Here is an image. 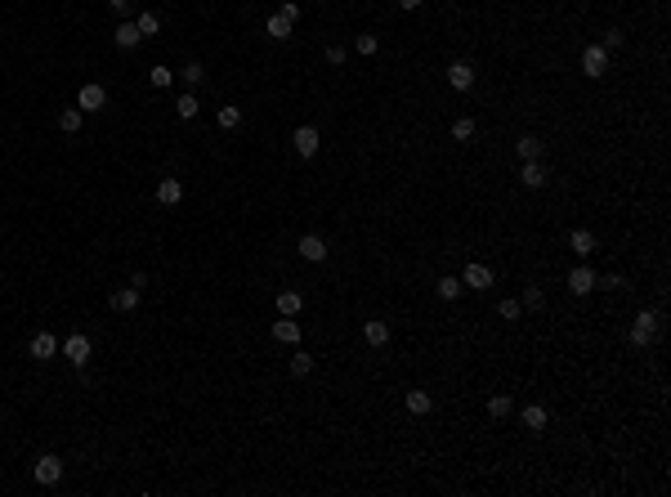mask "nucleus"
<instances>
[{
    "mask_svg": "<svg viewBox=\"0 0 671 497\" xmlns=\"http://www.w3.org/2000/svg\"><path fill=\"white\" fill-rule=\"evenodd\" d=\"M179 77H184L188 86H202V81H206V67H202V63H184V72H179Z\"/></svg>",
    "mask_w": 671,
    "mask_h": 497,
    "instance_id": "72a5a7b5",
    "label": "nucleus"
},
{
    "mask_svg": "<svg viewBox=\"0 0 671 497\" xmlns=\"http://www.w3.org/2000/svg\"><path fill=\"white\" fill-rule=\"evenodd\" d=\"M622 41H627V36H622V27H608V32H604V50H618Z\"/></svg>",
    "mask_w": 671,
    "mask_h": 497,
    "instance_id": "c9c22d12",
    "label": "nucleus"
},
{
    "mask_svg": "<svg viewBox=\"0 0 671 497\" xmlns=\"http://www.w3.org/2000/svg\"><path fill=\"white\" fill-rule=\"evenodd\" d=\"M81 121H85V112H81V108H63V112H58V130L77 135V130H81Z\"/></svg>",
    "mask_w": 671,
    "mask_h": 497,
    "instance_id": "a878e982",
    "label": "nucleus"
},
{
    "mask_svg": "<svg viewBox=\"0 0 671 497\" xmlns=\"http://www.w3.org/2000/svg\"><path fill=\"white\" fill-rule=\"evenodd\" d=\"M327 63L340 67V63H345V50H340V45H327Z\"/></svg>",
    "mask_w": 671,
    "mask_h": 497,
    "instance_id": "58836bf2",
    "label": "nucleus"
},
{
    "mask_svg": "<svg viewBox=\"0 0 671 497\" xmlns=\"http://www.w3.org/2000/svg\"><path fill=\"white\" fill-rule=\"evenodd\" d=\"M32 479H36V484H45V489H54V484L63 479V457L41 453V457L32 462Z\"/></svg>",
    "mask_w": 671,
    "mask_h": 497,
    "instance_id": "f257e3e1",
    "label": "nucleus"
},
{
    "mask_svg": "<svg viewBox=\"0 0 671 497\" xmlns=\"http://www.w3.org/2000/svg\"><path fill=\"white\" fill-rule=\"evenodd\" d=\"M519 421H523V430L542 434V430H546V408H542V404H528V408L519 412Z\"/></svg>",
    "mask_w": 671,
    "mask_h": 497,
    "instance_id": "2eb2a0df",
    "label": "nucleus"
},
{
    "mask_svg": "<svg viewBox=\"0 0 671 497\" xmlns=\"http://www.w3.org/2000/svg\"><path fill=\"white\" fill-rule=\"evenodd\" d=\"M139 300H143V292H139V287H121V292H112V296H108V309H117V314H130V309H139Z\"/></svg>",
    "mask_w": 671,
    "mask_h": 497,
    "instance_id": "6e6552de",
    "label": "nucleus"
},
{
    "mask_svg": "<svg viewBox=\"0 0 671 497\" xmlns=\"http://www.w3.org/2000/svg\"><path fill=\"white\" fill-rule=\"evenodd\" d=\"M398 9H421V0H394Z\"/></svg>",
    "mask_w": 671,
    "mask_h": 497,
    "instance_id": "a19ab883",
    "label": "nucleus"
},
{
    "mask_svg": "<svg viewBox=\"0 0 671 497\" xmlns=\"http://www.w3.org/2000/svg\"><path fill=\"white\" fill-rule=\"evenodd\" d=\"M461 287H470V292H488V287H493V269H488V264H466Z\"/></svg>",
    "mask_w": 671,
    "mask_h": 497,
    "instance_id": "0eeeda50",
    "label": "nucleus"
},
{
    "mask_svg": "<svg viewBox=\"0 0 671 497\" xmlns=\"http://www.w3.org/2000/svg\"><path fill=\"white\" fill-rule=\"evenodd\" d=\"M108 9L112 14H130V0H108Z\"/></svg>",
    "mask_w": 671,
    "mask_h": 497,
    "instance_id": "ea45409f",
    "label": "nucleus"
},
{
    "mask_svg": "<svg viewBox=\"0 0 671 497\" xmlns=\"http://www.w3.org/2000/svg\"><path fill=\"white\" fill-rule=\"evenodd\" d=\"M112 41H117V50H134L143 36H139V27H134V18H130V22H121V27L112 32Z\"/></svg>",
    "mask_w": 671,
    "mask_h": 497,
    "instance_id": "f3484780",
    "label": "nucleus"
},
{
    "mask_svg": "<svg viewBox=\"0 0 671 497\" xmlns=\"http://www.w3.org/2000/svg\"><path fill=\"white\" fill-rule=\"evenodd\" d=\"M77 108H81V112H103V108H108V90H103V86H94V81H90V86H81Z\"/></svg>",
    "mask_w": 671,
    "mask_h": 497,
    "instance_id": "39448f33",
    "label": "nucleus"
},
{
    "mask_svg": "<svg viewBox=\"0 0 671 497\" xmlns=\"http://www.w3.org/2000/svg\"><path fill=\"white\" fill-rule=\"evenodd\" d=\"M448 86H452V90H470V86H474V67L457 58V63L448 67Z\"/></svg>",
    "mask_w": 671,
    "mask_h": 497,
    "instance_id": "f8f14e48",
    "label": "nucleus"
},
{
    "mask_svg": "<svg viewBox=\"0 0 671 497\" xmlns=\"http://www.w3.org/2000/svg\"><path fill=\"white\" fill-rule=\"evenodd\" d=\"M497 314H502L506 323H515L519 314H523V305H519V300H502V305H497Z\"/></svg>",
    "mask_w": 671,
    "mask_h": 497,
    "instance_id": "f704fd0d",
    "label": "nucleus"
},
{
    "mask_svg": "<svg viewBox=\"0 0 671 497\" xmlns=\"http://www.w3.org/2000/svg\"><path fill=\"white\" fill-rule=\"evenodd\" d=\"M278 14H282L287 22H296V18H300V5H296V0H282V9H278Z\"/></svg>",
    "mask_w": 671,
    "mask_h": 497,
    "instance_id": "e433bc0d",
    "label": "nucleus"
},
{
    "mask_svg": "<svg viewBox=\"0 0 671 497\" xmlns=\"http://www.w3.org/2000/svg\"><path fill=\"white\" fill-rule=\"evenodd\" d=\"M568 292H573V296H591V292H595V273L587 269V264H578V269L568 273Z\"/></svg>",
    "mask_w": 671,
    "mask_h": 497,
    "instance_id": "9d476101",
    "label": "nucleus"
},
{
    "mask_svg": "<svg viewBox=\"0 0 671 497\" xmlns=\"http://www.w3.org/2000/svg\"><path fill=\"white\" fill-rule=\"evenodd\" d=\"M515 153H519V162H537V157H542V139L523 135V139H515Z\"/></svg>",
    "mask_w": 671,
    "mask_h": 497,
    "instance_id": "412c9836",
    "label": "nucleus"
},
{
    "mask_svg": "<svg viewBox=\"0 0 671 497\" xmlns=\"http://www.w3.org/2000/svg\"><path fill=\"white\" fill-rule=\"evenodd\" d=\"M376 45H381V41H376V36H367V32L358 36V54H376Z\"/></svg>",
    "mask_w": 671,
    "mask_h": 497,
    "instance_id": "4c0bfd02",
    "label": "nucleus"
},
{
    "mask_svg": "<svg viewBox=\"0 0 671 497\" xmlns=\"http://www.w3.org/2000/svg\"><path fill=\"white\" fill-rule=\"evenodd\" d=\"M568 247L578 251V256H595V233H591V228H573V233H568Z\"/></svg>",
    "mask_w": 671,
    "mask_h": 497,
    "instance_id": "dca6fc26",
    "label": "nucleus"
},
{
    "mask_svg": "<svg viewBox=\"0 0 671 497\" xmlns=\"http://www.w3.org/2000/svg\"><path fill=\"white\" fill-rule=\"evenodd\" d=\"M434 408V399L425 390H408V412H417V417H425V412Z\"/></svg>",
    "mask_w": 671,
    "mask_h": 497,
    "instance_id": "bb28decb",
    "label": "nucleus"
},
{
    "mask_svg": "<svg viewBox=\"0 0 671 497\" xmlns=\"http://www.w3.org/2000/svg\"><path fill=\"white\" fill-rule=\"evenodd\" d=\"M519 184H523V188H542V184H546L542 162H523V166H519Z\"/></svg>",
    "mask_w": 671,
    "mask_h": 497,
    "instance_id": "a211bd4d",
    "label": "nucleus"
},
{
    "mask_svg": "<svg viewBox=\"0 0 671 497\" xmlns=\"http://www.w3.org/2000/svg\"><path fill=\"white\" fill-rule=\"evenodd\" d=\"M291 27H296V22H287L282 14H273V18H268V22H264V32H268V36H273V41H287V36H291Z\"/></svg>",
    "mask_w": 671,
    "mask_h": 497,
    "instance_id": "cd10ccee",
    "label": "nucleus"
},
{
    "mask_svg": "<svg viewBox=\"0 0 671 497\" xmlns=\"http://www.w3.org/2000/svg\"><path fill=\"white\" fill-rule=\"evenodd\" d=\"M519 305H523V309H542V305H546V292H542V287H523V300H519Z\"/></svg>",
    "mask_w": 671,
    "mask_h": 497,
    "instance_id": "2f4dec72",
    "label": "nucleus"
},
{
    "mask_svg": "<svg viewBox=\"0 0 671 497\" xmlns=\"http://www.w3.org/2000/svg\"><path fill=\"white\" fill-rule=\"evenodd\" d=\"M452 139H461V143L474 139V121H470V117H457V121H452Z\"/></svg>",
    "mask_w": 671,
    "mask_h": 497,
    "instance_id": "7c9ffc66",
    "label": "nucleus"
},
{
    "mask_svg": "<svg viewBox=\"0 0 671 497\" xmlns=\"http://www.w3.org/2000/svg\"><path fill=\"white\" fill-rule=\"evenodd\" d=\"M148 81H152L157 90H166V86H175V72H170V67H152V72H148Z\"/></svg>",
    "mask_w": 671,
    "mask_h": 497,
    "instance_id": "473e14b6",
    "label": "nucleus"
},
{
    "mask_svg": "<svg viewBox=\"0 0 671 497\" xmlns=\"http://www.w3.org/2000/svg\"><path fill=\"white\" fill-rule=\"evenodd\" d=\"M157 202H162V206H179V202H184V184H179V179H162V184H157Z\"/></svg>",
    "mask_w": 671,
    "mask_h": 497,
    "instance_id": "4468645a",
    "label": "nucleus"
},
{
    "mask_svg": "<svg viewBox=\"0 0 671 497\" xmlns=\"http://www.w3.org/2000/svg\"><path fill=\"white\" fill-rule=\"evenodd\" d=\"M273 341L296 345V341H300V323H296V318H278V323H273Z\"/></svg>",
    "mask_w": 671,
    "mask_h": 497,
    "instance_id": "6ab92c4d",
    "label": "nucleus"
},
{
    "mask_svg": "<svg viewBox=\"0 0 671 497\" xmlns=\"http://www.w3.org/2000/svg\"><path fill=\"white\" fill-rule=\"evenodd\" d=\"M434 292H438V300H461V292H466V287H461V278L448 273V278H438V283H434Z\"/></svg>",
    "mask_w": 671,
    "mask_h": 497,
    "instance_id": "4be33fe9",
    "label": "nucleus"
},
{
    "mask_svg": "<svg viewBox=\"0 0 671 497\" xmlns=\"http://www.w3.org/2000/svg\"><path fill=\"white\" fill-rule=\"evenodd\" d=\"M300 260H309V264H323V260H327V242H323L318 233L300 238Z\"/></svg>",
    "mask_w": 671,
    "mask_h": 497,
    "instance_id": "9b49d317",
    "label": "nucleus"
},
{
    "mask_svg": "<svg viewBox=\"0 0 671 497\" xmlns=\"http://www.w3.org/2000/svg\"><path fill=\"white\" fill-rule=\"evenodd\" d=\"M291 143H296V153L300 157H318V148H323V135L313 126H300L296 135H291Z\"/></svg>",
    "mask_w": 671,
    "mask_h": 497,
    "instance_id": "423d86ee",
    "label": "nucleus"
},
{
    "mask_svg": "<svg viewBox=\"0 0 671 497\" xmlns=\"http://www.w3.org/2000/svg\"><path fill=\"white\" fill-rule=\"evenodd\" d=\"M134 27H139V36H143V41H148V36H157V32H162V18H157L152 9H143V14L134 18Z\"/></svg>",
    "mask_w": 671,
    "mask_h": 497,
    "instance_id": "b1692460",
    "label": "nucleus"
},
{
    "mask_svg": "<svg viewBox=\"0 0 671 497\" xmlns=\"http://www.w3.org/2000/svg\"><path fill=\"white\" fill-rule=\"evenodd\" d=\"M604 72H608V50L604 45H587V50H582V77L600 81Z\"/></svg>",
    "mask_w": 671,
    "mask_h": 497,
    "instance_id": "f03ea898",
    "label": "nucleus"
},
{
    "mask_svg": "<svg viewBox=\"0 0 671 497\" xmlns=\"http://www.w3.org/2000/svg\"><path fill=\"white\" fill-rule=\"evenodd\" d=\"M27 354H32V359H54V354H58V336H54V332H36L32 345H27Z\"/></svg>",
    "mask_w": 671,
    "mask_h": 497,
    "instance_id": "1a4fd4ad",
    "label": "nucleus"
},
{
    "mask_svg": "<svg viewBox=\"0 0 671 497\" xmlns=\"http://www.w3.org/2000/svg\"><path fill=\"white\" fill-rule=\"evenodd\" d=\"M309 372H313V354L296 349V354H291V377H309Z\"/></svg>",
    "mask_w": 671,
    "mask_h": 497,
    "instance_id": "c85d7f7f",
    "label": "nucleus"
},
{
    "mask_svg": "<svg viewBox=\"0 0 671 497\" xmlns=\"http://www.w3.org/2000/svg\"><path fill=\"white\" fill-rule=\"evenodd\" d=\"M658 336V314L653 309H640L636 323H631V345H649Z\"/></svg>",
    "mask_w": 671,
    "mask_h": 497,
    "instance_id": "7ed1b4c3",
    "label": "nucleus"
},
{
    "mask_svg": "<svg viewBox=\"0 0 671 497\" xmlns=\"http://www.w3.org/2000/svg\"><path fill=\"white\" fill-rule=\"evenodd\" d=\"M175 108H179V121H193V117H197V112H202V103H197V94H179V103H175Z\"/></svg>",
    "mask_w": 671,
    "mask_h": 497,
    "instance_id": "c756f323",
    "label": "nucleus"
},
{
    "mask_svg": "<svg viewBox=\"0 0 671 497\" xmlns=\"http://www.w3.org/2000/svg\"><path fill=\"white\" fill-rule=\"evenodd\" d=\"M510 408H515V399H510V394H493V399H488V417H493V421L510 417Z\"/></svg>",
    "mask_w": 671,
    "mask_h": 497,
    "instance_id": "5701e85b",
    "label": "nucleus"
},
{
    "mask_svg": "<svg viewBox=\"0 0 671 497\" xmlns=\"http://www.w3.org/2000/svg\"><path fill=\"white\" fill-rule=\"evenodd\" d=\"M215 121H219V130H237L242 126V108H233V103H224L215 112Z\"/></svg>",
    "mask_w": 671,
    "mask_h": 497,
    "instance_id": "393cba45",
    "label": "nucleus"
},
{
    "mask_svg": "<svg viewBox=\"0 0 671 497\" xmlns=\"http://www.w3.org/2000/svg\"><path fill=\"white\" fill-rule=\"evenodd\" d=\"M363 341H367V345H376V349H381V345H389V323H381V318H367V323H363Z\"/></svg>",
    "mask_w": 671,
    "mask_h": 497,
    "instance_id": "ddd939ff",
    "label": "nucleus"
},
{
    "mask_svg": "<svg viewBox=\"0 0 671 497\" xmlns=\"http://www.w3.org/2000/svg\"><path fill=\"white\" fill-rule=\"evenodd\" d=\"M300 309H304V296L300 292H278V314H282V318H296Z\"/></svg>",
    "mask_w": 671,
    "mask_h": 497,
    "instance_id": "aec40b11",
    "label": "nucleus"
},
{
    "mask_svg": "<svg viewBox=\"0 0 671 497\" xmlns=\"http://www.w3.org/2000/svg\"><path fill=\"white\" fill-rule=\"evenodd\" d=\"M90 349L94 345H90V336H85V332H72L63 341V354L72 359V368H85V363H90Z\"/></svg>",
    "mask_w": 671,
    "mask_h": 497,
    "instance_id": "20e7f679",
    "label": "nucleus"
}]
</instances>
